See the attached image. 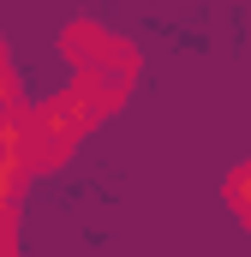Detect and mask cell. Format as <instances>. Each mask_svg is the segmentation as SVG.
Listing matches in <instances>:
<instances>
[{
    "mask_svg": "<svg viewBox=\"0 0 251 257\" xmlns=\"http://www.w3.org/2000/svg\"><path fill=\"white\" fill-rule=\"evenodd\" d=\"M60 42H66V60L78 66V90L90 96V108H96V114H114L126 102V90H132V78H138L132 42L96 30V24H72Z\"/></svg>",
    "mask_w": 251,
    "mask_h": 257,
    "instance_id": "cell-1",
    "label": "cell"
},
{
    "mask_svg": "<svg viewBox=\"0 0 251 257\" xmlns=\"http://www.w3.org/2000/svg\"><path fill=\"white\" fill-rule=\"evenodd\" d=\"M36 120H42L48 132H60L66 144H78V138H84V132L96 126L102 114H96V108H90V96H84V90L72 84V90H66V96H54L48 108H36Z\"/></svg>",
    "mask_w": 251,
    "mask_h": 257,
    "instance_id": "cell-2",
    "label": "cell"
},
{
    "mask_svg": "<svg viewBox=\"0 0 251 257\" xmlns=\"http://www.w3.org/2000/svg\"><path fill=\"white\" fill-rule=\"evenodd\" d=\"M66 156H72V144L30 114V132H24V174H48V168H60Z\"/></svg>",
    "mask_w": 251,
    "mask_h": 257,
    "instance_id": "cell-3",
    "label": "cell"
},
{
    "mask_svg": "<svg viewBox=\"0 0 251 257\" xmlns=\"http://www.w3.org/2000/svg\"><path fill=\"white\" fill-rule=\"evenodd\" d=\"M227 203H233V215H239V221L251 227V162L227 174Z\"/></svg>",
    "mask_w": 251,
    "mask_h": 257,
    "instance_id": "cell-4",
    "label": "cell"
},
{
    "mask_svg": "<svg viewBox=\"0 0 251 257\" xmlns=\"http://www.w3.org/2000/svg\"><path fill=\"white\" fill-rule=\"evenodd\" d=\"M6 108H18V78H12V66L0 54V114H6Z\"/></svg>",
    "mask_w": 251,
    "mask_h": 257,
    "instance_id": "cell-5",
    "label": "cell"
},
{
    "mask_svg": "<svg viewBox=\"0 0 251 257\" xmlns=\"http://www.w3.org/2000/svg\"><path fill=\"white\" fill-rule=\"evenodd\" d=\"M0 257H18L12 251V215H0Z\"/></svg>",
    "mask_w": 251,
    "mask_h": 257,
    "instance_id": "cell-6",
    "label": "cell"
}]
</instances>
